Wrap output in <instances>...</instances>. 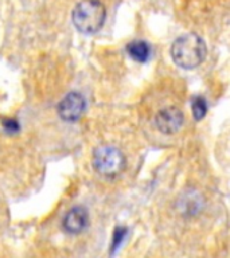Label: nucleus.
I'll use <instances>...</instances> for the list:
<instances>
[{"label":"nucleus","instance_id":"1","mask_svg":"<svg viewBox=\"0 0 230 258\" xmlns=\"http://www.w3.org/2000/svg\"><path fill=\"white\" fill-rule=\"evenodd\" d=\"M206 48L205 40L197 34H185L181 35L171 47V56L174 62L182 69H195L205 60Z\"/></svg>","mask_w":230,"mask_h":258},{"label":"nucleus","instance_id":"8","mask_svg":"<svg viewBox=\"0 0 230 258\" xmlns=\"http://www.w3.org/2000/svg\"><path fill=\"white\" fill-rule=\"evenodd\" d=\"M127 52L133 60L144 63L151 56V46L144 40H132L127 46Z\"/></svg>","mask_w":230,"mask_h":258},{"label":"nucleus","instance_id":"7","mask_svg":"<svg viewBox=\"0 0 230 258\" xmlns=\"http://www.w3.org/2000/svg\"><path fill=\"white\" fill-rule=\"evenodd\" d=\"M89 223V215L88 211L82 206H76L66 213L62 222L64 230L68 234L76 235V234H81Z\"/></svg>","mask_w":230,"mask_h":258},{"label":"nucleus","instance_id":"5","mask_svg":"<svg viewBox=\"0 0 230 258\" xmlns=\"http://www.w3.org/2000/svg\"><path fill=\"white\" fill-rule=\"evenodd\" d=\"M205 207V198L198 189L186 188L177 199L178 211L186 218H194L202 213Z\"/></svg>","mask_w":230,"mask_h":258},{"label":"nucleus","instance_id":"3","mask_svg":"<svg viewBox=\"0 0 230 258\" xmlns=\"http://www.w3.org/2000/svg\"><path fill=\"white\" fill-rule=\"evenodd\" d=\"M93 167L105 177L119 176L125 168V157L113 145H101L93 152Z\"/></svg>","mask_w":230,"mask_h":258},{"label":"nucleus","instance_id":"11","mask_svg":"<svg viewBox=\"0 0 230 258\" xmlns=\"http://www.w3.org/2000/svg\"><path fill=\"white\" fill-rule=\"evenodd\" d=\"M125 233H127V230L124 227H117L114 230V234H113V239H112V253L113 251H116L119 249V246L121 245V242L124 241Z\"/></svg>","mask_w":230,"mask_h":258},{"label":"nucleus","instance_id":"9","mask_svg":"<svg viewBox=\"0 0 230 258\" xmlns=\"http://www.w3.org/2000/svg\"><path fill=\"white\" fill-rule=\"evenodd\" d=\"M191 113L197 121L202 120L207 113V102L202 96H195L191 100Z\"/></svg>","mask_w":230,"mask_h":258},{"label":"nucleus","instance_id":"6","mask_svg":"<svg viewBox=\"0 0 230 258\" xmlns=\"http://www.w3.org/2000/svg\"><path fill=\"white\" fill-rule=\"evenodd\" d=\"M183 121H185L183 113L181 109L175 108V106L161 109L155 117L156 128L165 135H172V133L178 132L182 128Z\"/></svg>","mask_w":230,"mask_h":258},{"label":"nucleus","instance_id":"2","mask_svg":"<svg viewBox=\"0 0 230 258\" xmlns=\"http://www.w3.org/2000/svg\"><path fill=\"white\" fill-rule=\"evenodd\" d=\"M106 10L100 0H81L73 10V24L82 34H94L104 26Z\"/></svg>","mask_w":230,"mask_h":258},{"label":"nucleus","instance_id":"10","mask_svg":"<svg viewBox=\"0 0 230 258\" xmlns=\"http://www.w3.org/2000/svg\"><path fill=\"white\" fill-rule=\"evenodd\" d=\"M2 126L7 133L10 135H14V133H18L20 131L19 122L15 120V118H4L2 121Z\"/></svg>","mask_w":230,"mask_h":258},{"label":"nucleus","instance_id":"4","mask_svg":"<svg viewBox=\"0 0 230 258\" xmlns=\"http://www.w3.org/2000/svg\"><path fill=\"white\" fill-rule=\"evenodd\" d=\"M86 108V102L82 94L77 92H70L60 101L56 106L58 116L66 122H76L82 117Z\"/></svg>","mask_w":230,"mask_h":258}]
</instances>
